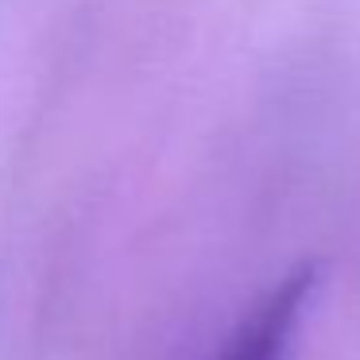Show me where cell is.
Wrapping results in <instances>:
<instances>
[{"label": "cell", "mask_w": 360, "mask_h": 360, "mask_svg": "<svg viewBox=\"0 0 360 360\" xmlns=\"http://www.w3.org/2000/svg\"><path fill=\"white\" fill-rule=\"evenodd\" d=\"M310 287H314V267L290 271L279 287L267 290L264 302H256L240 318L236 333L225 341L217 360H283L287 337L295 333L298 314L310 298Z\"/></svg>", "instance_id": "1"}]
</instances>
